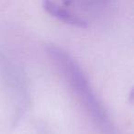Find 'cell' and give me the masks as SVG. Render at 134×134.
I'll return each mask as SVG.
<instances>
[{"label":"cell","instance_id":"6da1fadb","mask_svg":"<svg viewBox=\"0 0 134 134\" xmlns=\"http://www.w3.org/2000/svg\"><path fill=\"white\" fill-rule=\"evenodd\" d=\"M42 8L50 15L53 16L56 19H60L67 24L79 27V28H86L87 27V22L85 19H81L78 16H75V14L71 13L67 9L63 8V7H60L56 3L51 2V1H44L42 3Z\"/></svg>","mask_w":134,"mask_h":134}]
</instances>
